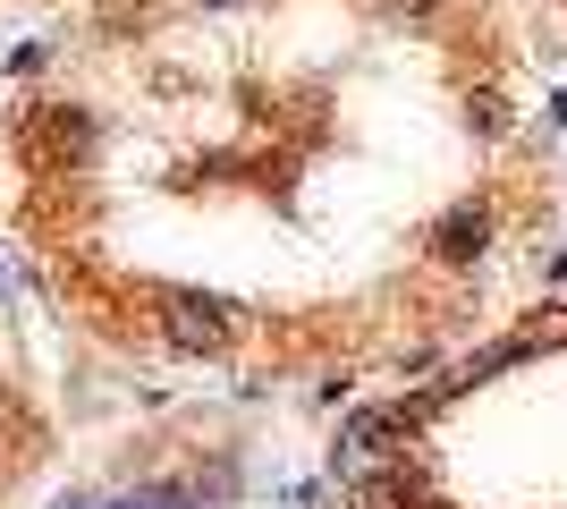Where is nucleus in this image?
<instances>
[{"instance_id":"obj_1","label":"nucleus","mask_w":567,"mask_h":509,"mask_svg":"<svg viewBox=\"0 0 567 509\" xmlns=\"http://www.w3.org/2000/svg\"><path fill=\"white\" fill-rule=\"evenodd\" d=\"M162 323L178 348H229L237 339V306L229 297H162Z\"/></svg>"},{"instance_id":"obj_2","label":"nucleus","mask_w":567,"mask_h":509,"mask_svg":"<svg viewBox=\"0 0 567 509\" xmlns=\"http://www.w3.org/2000/svg\"><path fill=\"white\" fill-rule=\"evenodd\" d=\"M483 238H492V213H483V204H450V213H441V230H432L441 264H474V255H483Z\"/></svg>"}]
</instances>
